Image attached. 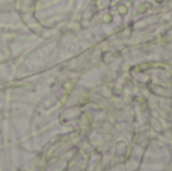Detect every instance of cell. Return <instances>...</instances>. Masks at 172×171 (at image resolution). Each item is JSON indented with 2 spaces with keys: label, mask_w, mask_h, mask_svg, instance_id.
I'll use <instances>...</instances> for the list:
<instances>
[{
  "label": "cell",
  "mask_w": 172,
  "mask_h": 171,
  "mask_svg": "<svg viewBox=\"0 0 172 171\" xmlns=\"http://www.w3.org/2000/svg\"><path fill=\"white\" fill-rule=\"evenodd\" d=\"M125 12H127V8L121 6V8H119V14H125Z\"/></svg>",
  "instance_id": "6da1fadb"
},
{
  "label": "cell",
  "mask_w": 172,
  "mask_h": 171,
  "mask_svg": "<svg viewBox=\"0 0 172 171\" xmlns=\"http://www.w3.org/2000/svg\"><path fill=\"white\" fill-rule=\"evenodd\" d=\"M157 2H162V0H157Z\"/></svg>",
  "instance_id": "7a4b0ae2"
}]
</instances>
